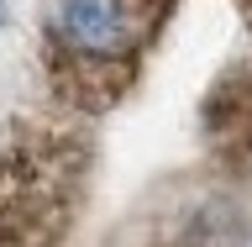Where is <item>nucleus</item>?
<instances>
[{"label": "nucleus", "mask_w": 252, "mask_h": 247, "mask_svg": "<svg viewBox=\"0 0 252 247\" xmlns=\"http://www.w3.org/2000/svg\"><path fill=\"white\" fill-rule=\"evenodd\" d=\"M90 179L74 126L16 121L0 132V247H63Z\"/></svg>", "instance_id": "f03ea898"}, {"label": "nucleus", "mask_w": 252, "mask_h": 247, "mask_svg": "<svg viewBox=\"0 0 252 247\" xmlns=\"http://www.w3.org/2000/svg\"><path fill=\"white\" fill-rule=\"evenodd\" d=\"M242 11H247V21H252V0H242Z\"/></svg>", "instance_id": "39448f33"}, {"label": "nucleus", "mask_w": 252, "mask_h": 247, "mask_svg": "<svg viewBox=\"0 0 252 247\" xmlns=\"http://www.w3.org/2000/svg\"><path fill=\"white\" fill-rule=\"evenodd\" d=\"M173 0H58L47 16L42 58L58 106L94 116L116 106L158 42Z\"/></svg>", "instance_id": "f257e3e1"}, {"label": "nucleus", "mask_w": 252, "mask_h": 247, "mask_svg": "<svg viewBox=\"0 0 252 247\" xmlns=\"http://www.w3.org/2000/svg\"><path fill=\"white\" fill-rule=\"evenodd\" d=\"M5 16H11V11H5V0H0V27H5Z\"/></svg>", "instance_id": "20e7f679"}, {"label": "nucleus", "mask_w": 252, "mask_h": 247, "mask_svg": "<svg viewBox=\"0 0 252 247\" xmlns=\"http://www.w3.org/2000/svg\"><path fill=\"white\" fill-rule=\"evenodd\" d=\"M242 237H247L242 205L226 195H200L168 216L153 247H242Z\"/></svg>", "instance_id": "7ed1b4c3"}]
</instances>
